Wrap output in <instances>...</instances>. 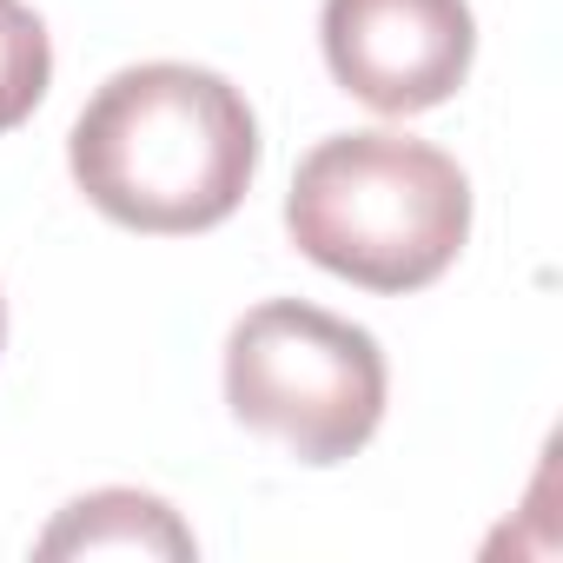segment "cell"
Listing matches in <instances>:
<instances>
[{
    "instance_id": "1",
    "label": "cell",
    "mask_w": 563,
    "mask_h": 563,
    "mask_svg": "<svg viewBox=\"0 0 563 563\" xmlns=\"http://www.w3.org/2000/svg\"><path fill=\"white\" fill-rule=\"evenodd\" d=\"M67 166L87 206L126 232H212L258 173V120L225 74L146 60L87 100L67 133Z\"/></svg>"
},
{
    "instance_id": "2",
    "label": "cell",
    "mask_w": 563,
    "mask_h": 563,
    "mask_svg": "<svg viewBox=\"0 0 563 563\" xmlns=\"http://www.w3.org/2000/svg\"><path fill=\"white\" fill-rule=\"evenodd\" d=\"M292 245L365 292H424L471 239L464 166L411 133L365 126L319 140L286 192Z\"/></svg>"
},
{
    "instance_id": "3",
    "label": "cell",
    "mask_w": 563,
    "mask_h": 563,
    "mask_svg": "<svg viewBox=\"0 0 563 563\" xmlns=\"http://www.w3.org/2000/svg\"><path fill=\"white\" fill-rule=\"evenodd\" d=\"M225 405L299 464H345L385 418V352L306 299H265L225 339Z\"/></svg>"
},
{
    "instance_id": "4",
    "label": "cell",
    "mask_w": 563,
    "mask_h": 563,
    "mask_svg": "<svg viewBox=\"0 0 563 563\" xmlns=\"http://www.w3.org/2000/svg\"><path fill=\"white\" fill-rule=\"evenodd\" d=\"M332 80L372 113L411 120L444 107L477 54L464 0H325L319 14Z\"/></svg>"
},
{
    "instance_id": "5",
    "label": "cell",
    "mask_w": 563,
    "mask_h": 563,
    "mask_svg": "<svg viewBox=\"0 0 563 563\" xmlns=\"http://www.w3.org/2000/svg\"><path fill=\"white\" fill-rule=\"evenodd\" d=\"M74 550H166L192 556V530L173 517V504L146 490H93L67 504V517L41 537V556H74Z\"/></svg>"
},
{
    "instance_id": "6",
    "label": "cell",
    "mask_w": 563,
    "mask_h": 563,
    "mask_svg": "<svg viewBox=\"0 0 563 563\" xmlns=\"http://www.w3.org/2000/svg\"><path fill=\"white\" fill-rule=\"evenodd\" d=\"M54 80V41L27 0H0V133L34 120Z\"/></svg>"
},
{
    "instance_id": "7",
    "label": "cell",
    "mask_w": 563,
    "mask_h": 563,
    "mask_svg": "<svg viewBox=\"0 0 563 563\" xmlns=\"http://www.w3.org/2000/svg\"><path fill=\"white\" fill-rule=\"evenodd\" d=\"M0 345H8V306H0Z\"/></svg>"
}]
</instances>
